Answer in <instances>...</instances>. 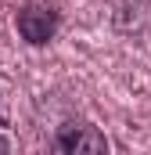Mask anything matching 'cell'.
<instances>
[{
    "instance_id": "obj_2",
    "label": "cell",
    "mask_w": 151,
    "mask_h": 155,
    "mask_svg": "<svg viewBox=\"0 0 151 155\" xmlns=\"http://www.w3.org/2000/svg\"><path fill=\"white\" fill-rule=\"evenodd\" d=\"M14 29H18V36L25 40L29 47H47L50 40L58 36V29H61V15L50 4L29 0V4H22L14 11Z\"/></svg>"
},
{
    "instance_id": "obj_3",
    "label": "cell",
    "mask_w": 151,
    "mask_h": 155,
    "mask_svg": "<svg viewBox=\"0 0 151 155\" xmlns=\"http://www.w3.org/2000/svg\"><path fill=\"white\" fill-rule=\"evenodd\" d=\"M0 155H11V141H7L4 134H0Z\"/></svg>"
},
{
    "instance_id": "obj_1",
    "label": "cell",
    "mask_w": 151,
    "mask_h": 155,
    "mask_svg": "<svg viewBox=\"0 0 151 155\" xmlns=\"http://www.w3.org/2000/svg\"><path fill=\"white\" fill-rule=\"evenodd\" d=\"M47 155H108V137L90 119H65L54 126Z\"/></svg>"
}]
</instances>
